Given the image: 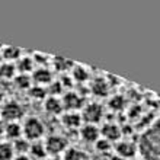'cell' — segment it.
Masks as SVG:
<instances>
[{"mask_svg":"<svg viewBox=\"0 0 160 160\" xmlns=\"http://www.w3.org/2000/svg\"><path fill=\"white\" fill-rule=\"evenodd\" d=\"M138 152L143 160H160V118L141 134Z\"/></svg>","mask_w":160,"mask_h":160,"instance_id":"6da1fadb","label":"cell"},{"mask_svg":"<svg viewBox=\"0 0 160 160\" xmlns=\"http://www.w3.org/2000/svg\"><path fill=\"white\" fill-rule=\"evenodd\" d=\"M22 132L23 137L29 141H38L41 138L44 132H45V127L42 124V121L37 117H29L26 118L23 125H22Z\"/></svg>","mask_w":160,"mask_h":160,"instance_id":"7a4b0ae2","label":"cell"},{"mask_svg":"<svg viewBox=\"0 0 160 160\" xmlns=\"http://www.w3.org/2000/svg\"><path fill=\"white\" fill-rule=\"evenodd\" d=\"M0 115L6 122H18L23 117V108L18 101H6L0 108Z\"/></svg>","mask_w":160,"mask_h":160,"instance_id":"3957f363","label":"cell"},{"mask_svg":"<svg viewBox=\"0 0 160 160\" xmlns=\"http://www.w3.org/2000/svg\"><path fill=\"white\" fill-rule=\"evenodd\" d=\"M44 144H45L47 153H48V154H52V156H60V154L66 152L68 147L67 140L60 134L48 135L47 140L44 141Z\"/></svg>","mask_w":160,"mask_h":160,"instance_id":"277c9868","label":"cell"},{"mask_svg":"<svg viewBox=\"0 0 160 160\" xmlns=\"http://www.w3.org/2000/svg\"><path fill=\"white\" fill-rule=\"evenodd\" d=\"M102 117H103V108L98 102L88 103L83 108V112H82V119H84L86 124H93V125H96L102 119Z\"/></svg>","mask_w":160,"mask_h":160,"instance_id":"5b68a950","label":"cell"},{"mask_svg":"<svg viewBox=\"0 0 160 160\" xmlns=\"http://www.w3.org/2000/svg\"><path fill=\"white\" fill-rule=\"evenodd\" d=\"M63 108L68 112H77V109L83 108V98L77 92H67L61 98Z\"/></svg>","mask_w":160,"mask_h":160,"instance_id":"8992f818","label":"cell"},{"mask_svg":"<svg viewBox=\"0 0 160 160\" xmlns=\"http://www.w3.org/2000/svg\"><path fill=\"white\" fill-rule=\"evenodd\" d=\"M115 152L122 159H132L138 152V146L134 144L132 141H127V140H119L115 144Z\"/></svg>","mask_w":160,"mask_h":160,"instance_id":"52a82bcc","label":"cell"},{"mask_svg":"<svg viewBox=\"0 0 160 160\" xmlns=\"http://www.w3.org/2000/svg\"><path fill=\"white\" fill-rule=\"evenodd\" d=\"M122 135L121 127L115 122H106L101 128V137L108 140V141H119Z\"/></svg>","mask_w":160,"mask_h":160,"instance_id":"ba28073f","label":"cell"},{"mask_svg":"<svg viewBox=\"0 0 160 160\" xmlns=\"http://www.w3.org/2000/svg\"><path fill=\"white\" fill-rule=\"evenodd\" d=\"M31 79L35 82V84H39V86H44V84H48L52 82V73L48 67L45 66H41V67L34 68V72L31 74Z\"/></svg>","mask_w":160,"mask_h":160,"instance_id":"9c48e42d","label":"cell"},{"mask_svg":"<svg viewBox=\"0 0 160 160\" xmlns=\"http://www.w3.org/2000/svg\"><path fill=\"white\" fill-rule=\"evenodd\" d=\"M80 135L86 143H96L101 138V130L93 124H84L80 127Z\"/></svg>","mask_w":160,"mask_h":160,"instance_id":"30bf717a","label":"cell"},{"mask_svg":"<svg viewBox=\"0 0 160 160\" xmlns=\"http://www.w3.org/2000/svg\"><path fill=\"white\" fill-rule=\"evenodd\" d=\"M44 108H45V111L48 114H52V115L60 114L64 109L63 102H61V99L58 96H47L44 99Z\"/></svg>","mask_w":160,"mask_h":160,"instance_id":"8fae6325","label":"cell"},{"mask_svg":"<svg viewBox=\"0 0 160 160\" xmlns=\"http://www.w3.org/2000/svg\"><path fill=\"white\" fill-rule=\"evenodd\" d=\"M61 121L68 128H79V127H82V121L83 119H82V115L79 112H68V111H66L61 115Z\"/></svg>","mask_w":160,"mask_h":160,"instance_id":"7c38bea8","label":"cell"},{"mask_svg":"<svg viewBox=\"0 0 160 160\" xmlns=\"http://www.w3.org/2000/svg\"><path fill=\"white\" fill-rule=\"evenodd\" d=\"M4 135L10 138L12 141L23 137V132H22V125L19 122H6L4 124Z\"/></svg>","mask_w":160,"mask_h":160,"instance_id":"4fadbf2b","label":"cell"},{"mask_svg":"<svg viewBox=\"0 0 160 160\" xmlns=\"http://www.w3.org/2000/svg\"><path fill=\"white\" fill-rule=\"evenodd\" d=\"M90 90H92L93 95L102 98V96H106L108 95V82L102 77H98L92 82L90 84Z\"/></svg>","mask_w":160,"mask_h":160,"instance_id":"5bb4252c","label":"cell"},{"mask_svg":"<svg viewBox=\"0 0 160 160\" xmlns=\"http://www.w3.org/2000/svg\"><path fill=\"white\" fill-rule=\"evenodd\" d=\"M16 70L19 73H25L28 74L29 72H34V58L32 57H28V55H22L21 58L16 60Z\"/></svg>","mask_w":160,"mask_h":160,"instance_id":"9a60e30c","label":"cell"},{"mask_svg":"<svg viewBox=\"0 0 160 160\" xmlns=\"http://www.w3.org/2000/svg\"><path fill=\"white\" fill-rule=\"evenodd\" d=\"M2 57H3L4 61H16L18 58H21L22 57V51L18 48V47H13V45H6L3 47V50H2Z\"/></svg>","mask_w":160,"mask_h":160,"instance_id":"2e32d148","label":"cell"},{"mask_svg":"<svg viewBox=\"0 0 160 160\" xmlns=\"http://www.w3.org/2000/svg\"><path fill=\"white\" fill-rule=\"evenodd\" d=\"M16 66L10 61H2L0 64V77L2 79H13L16 76Z\"/></svg>","mask_w":160,"mask_h":160,"instance_id":"e0dca14e","label":"cell"},{"mask_svg":"<svg viewBox=\"0 0 160 160\" xmlns=\"http://www.w3.org/2000/svg\"><path fill=\"white\" fill-rule=\"evenodd\" d=\"M70 72H72V79L76 80V82H86L89 77L88 68L82 66V64H74Z\"/></svg>","mask_w":160,"mask_h":160,"instance_id":"ac0fdd59","label":"cell"},{"mask_svg":"<svg viewBox=\"0 0 160 160\" xmlns=\"http://www.w3.org/2000/svg\"><path fill=\"white\" fill-rule=\"evenodd\" d=\"M52 66H54L55 70H60V72H67V70H72V67L74 66L72 60L66 58V57H54L52 58Z\"/></svg>","mask_w":160,"mask_h":160,"instance_id":"d6986e66","label":"cell"},{"mask_svg":"<svg viewBox=\"0 0 160 160\" xmlns=\"http://www.w3.org/2000/svg\"><path fill=\"white\" fill-rule=\"evenodd\" d=\"M12 146H13V150H15V154H26L29 152L31 141L26 140L25 137H21V138L15 140L12 143Z\"/></svg>","mask_w":160,"mask_h":160,"instance_id":"ffe728a7","label":"cell"},{"mask_svg":"<svg viewBox=\"0 0 160 160\" xmlns=\"http://www.w3.org/2000/svg\"><path fill=\"white\" fill-rule=\"evenodd\" d=\"M15 150H13L12 143L9 141H0V160H13Z\"/></svg>","mask_w":160,"mask_h":160,"instance_id":"44dd1931","label":"cell"},{"mask_svg":"<svg viewBox=\"0 0 160 160\" xmlns=\"http://www.w3.org/2000/svg\"><path fill=\"white\" fill-rule=\"evenodd\" d=\"M29 153L34 157H37V159H42V157H45L47 154H48V153H47V148H45V144L42 143V141H39V140L31 143Z\"/></svg>","mask_w":160,"mask_h":160,"instance_id":"7402d4cb","label":"cell"},{"mask_svg":"<svg viewBox=\"0 0 160 160\" xmlns=\"http://www.w3.org/2000/svg\"><path fill=\"white\" fill-rule=\"evenodd\" d=\"M13 83L16 84L19 89H29L32 86V79L29 74L25 73H18L16 76L13 77Z\"/></svg>","mask_w":160,"mask_h":160,"instance_id":"603a6c76","label":"cell"},{"mask_svg":"<svg viewBox=\"0 0 160 160\" xmlns=\"http://www.w3.org/2000/svg\"><path fill=\"white\" fill-rule=\"evenodd\" d=\"M28 92H29V95L34 99H45L47 96H48V92H47V88H44V86H39V84H32L29 89H28Z\"/></svg>","mask_w":160,"mask_h":160,"instance_id":"cb8c5ba5","label":"cell"},{"mask_svg":"<svg viewBox=\"0 0 160 160\" xmlns=\"http://www.w3.org/2000/svg\"><path fill=\"white\" fill-rule=\"evenodd\" d=\"M84 159H86L84 153L74 147H67V150L63 153V160H84Z\"/></svg>","mask_w":160,"mask_h":160,"instance_id":"d4e9b609","label":"cell"},{"mask_svg":"<svg viewBox=\"0 0 160 160\" xmlns=\"http://www.w3.org/2000/svg\"><path fill=\"white\" fill-rule=\"evenodd\" d=\"M124 105H125V99H124V96H121V95H115V96H112L109 99V108L114 111H121L122 108H124Z\"/></svg>","mask_w":160,"mask_h":160,"instance_id":"484cf974","label":"cell"},{"mask_svg":"<svg viewBox=\"0 0 160 160\" xmlns=\"http://www.w3.org/2000/svg\"><path fill=\"white\" fill-rule=\"evenodd\" d=\"M63 90V83L60 80H52L48 88H47V92H48V96H57L60 92Z\"/></svg>","mask_w":160,"mask_h":160,"instance_id":"4316f807","label":"cell"},{"mask_svg":"<svg viewBox=\"0 0 160 160\" xmlns=\"http://www.w3.org/2000/svg\"><path fill=\"white\" fill-rule=\"evenodd\" d=\"M95 146H96V148L99 150V152H106V150H109V148L112 147V146H111V141L102 138V137L95 143Z\"/></svg>","mask_w":160,"mask_h":160,"instance_id":"83f0119b","label":"cell"},{"mask_svg":"<svg viewBox=\"0 0 160 160\" xmlns=\"http://www.w3.org/2000/svg\"><path fill=\"white\" fill-rule=\"evenodd\" d=\"M13 160H31V159L26 154H16V156L13 157Z\"/></svg>","mask_w":160,"mask_h":160,"instance_id":"f1b7e54d","label":"cell"},{"mask_svg":"<svg viewBox=\"0 0 160 160\" xmlns=\"http://www.w3.org/2000/svg\"><path fill=\"white\" fill-rule=\"evenodd\" d=\"M2 134H4V124L0 121V135Z\"/></svg>","mask_w":160,"mask_h":160,"instance_id":"f546056e","label":"cell"},{"mask_svg":"<svg viewBox=\"0 0 160 160\" xmlns=\"http://www.w3.org/2000/svg\"><path fill=\"white\" fill-rule=\"evenodd\" d=\"M2 101H3V92L0 90V103H2Z\"/></svg>","mask_w":160,"mask_h":160,"instance_id":"4dcf8cb0","label":"cell"},{"mask_svg":"<svg viewBox=\"0 0 160 160\" xmlns=\"http://www.w3.org/2000/svg\"><path fill=\"white\" fill-rule=\"evenodd\" d=\"M52 160H63V159H60V156H54L52 157Z\"/></svg>","mask_w":160,"mask_h":160,"instance_id":"1f68e13d","label":"cell"},{"mask_svg":"<svg viewBox=\"0 0 160 160\" xmlns=\"http://www.w3.org/2000/svg\"><path fill=\"white\" fill-rule=\"evenodd\" d=\"M2 61H3V58H2V55H0V64H2Z\"/></svg>","mask_w":160,"mask_h":160,"instance_id":"d6a6232c","label":"cell"},{"mask_svg":"<svg viewBox=\"0 0 160 160\" xmlns=\"http://www.w3.org/2000/svg\"><path fill=\"white\" fill-rule=\"evenodd\" d=\"M134 160H143V159H134Z\"/></svg>","mask_w":160,"mask_h":160,"instance_id":"836d02e7","label":"cell"}]
</instances>
